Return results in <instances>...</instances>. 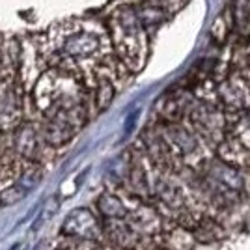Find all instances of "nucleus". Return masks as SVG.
I'll use <instances>...</instances> for the list:
<instances>
[{
    "label": "nucleus",
    "mask_w": 250,
    "mask_h": 250,
    "mask_svg": "<svg viewBox=\"0 0 250 250\" xmlns=\"http://www.w3.org/2000/svg\"><path fill=\"white\" fill-rule=\"evenodd\" d=\"M19 124V103H17V95L13 88L4 90L0 95V131L8 133L15 131V127Z\"/></svg>",
    "instance_id": "5"
},
{
    "label": "nucleus",
    "mask_w": 250,
    "mask_h": 250,
    "mask_svg": "<svg viewBox=\"0 0 250 250\" xmlns=\"http://www.w3.org/2000/svg\"><path fill=\"white\" fill-rule=\"evenodd\" d=\"M194 241L200 243H215L226 237V228L215 217H202L198 226L190 231Z\"/></svg>",
    "instance_id": "8"
},
{
    "label": "nucleus",
    "mask_w": 250,
    "mask_h": 250,
    "mask_svg": "<svg viewBox=\"0 0 250 250\" xmlns=\"http://www.w3.org/2000/svg\"><path fill=\"white\" fill-rule=\"evenodd\" d=\"M131 206L125 204V198L114 192H103L99 200H97V211L103 217L101 220H116V219H125L127 213L131 211Z\"/></svg>",
    "instance_id": "6"
},
{
    "label": "nucleus",
    "mask_w": 250,
    "mask_h": 250,
    "mask_svg": "<svg viewBox=\"0 0 250 250\" xmlns=\"http://www.w3.org/2000/svg\"><path fill=\"white\" fill-rule=\"evenodd\" d=\"M42 168L40 167H28L24 172L21 174V177H19V185H21L22 188H26L28 192H30L32 188L38 187V183L42 181Z\"/></svg>",
    "instance_id": "10"
},
{
    "label": "nucleus",
    "mask_w": 250,
    "mask_h": 250,
    "mask_svg": "<svg viewBox=\"0 0 250 250\" xmlns=\"http://www.w3.org/2000/svg\"><path fill=\"white\" fill-rule=\"evenodd\" d=\"M38 147H40V140H38V133H36L34 125H19L17 133H15V140H13V149L17 151V155L30 161L38 153Z\"/></svg>",
    "instance_id": "7"
},
{
    "label": "nucleus",
    "mask_w": 250,
    "mask_h": 250,
    "mask_svg": "<svg viewBox=\"0 0 250 250\" xmlns=\"http://www.w3.org/2000/svg\"><path fill=\"white\" fill-rule=\"evenodd\" d=\"M28 196V190L26 188H22L19 183H13L10 187H6L2 192H0V206L2 208H10L13 204H17V202H21Z\"/></svg>",
    "instance_id": "9"
},
{
    "label": "nucleus",
    "mask_w": 250,
    "mask_h": 250,
    "mask_svg": "<svg viewBox=\"0 0 250 250\" xmlns=\"http://www.w3.org/2000/svg\"><path fill=\"white\" fill-rule=\"evenodd\" d=\"M103 43L104 38L101 32H95L88 26H81L63 36L60 43V56L71 62L88 60L103 51Z\"/></svg>",
    "instance_id": "1"
},
{
    "label": "nucleus",
    "mask_w": 250,
    "mask_h": 250,
    "mask_svg": "<svg viewBox=\"0 0 250 250\" xmlns=\"http://www.w3.org/2000/svg\"><path fill=\"white\" fill-rule=\"evenodd\" d=\"M62 235L79 241H97L103 237L101 220L88 209H75L67 215L62 226Z\"/></svg>",
    "instance_id": "2"
},
{
    "label": "nucleus",
    "mask_w": 250,
    "mask_h": 250,
    "mask_svg": "<svg viewBox=\"0 0 250 250\" xmlns=\"http://www.w3.org/2000/svg\"><path fill=\"white\" fill-rule=\"evenodd\" d=\"M101 229H103V237L106 239V243L114 249L133 250L136 243L140 241L138 233L127 224L125 219L101 220Z\"/></svg>",
    "instance_id": "3"
},
{
    "label": "nucleus",
    "mask_w": 250,
    "mask_h": 250,
    "mask_svg": "<svg viewBox=\"0 0 250 250\" xmlns=\"http://www.w3.org/2000/svg\"><path fill=\"white\" fill-rule=\"evenodd\" d=\"M155 239L161 250H194L196 245L192 233L179 226H172L161 231L159 235H155Z\"/></svg>",
    "instance_id": "4"
}]
</instances>
